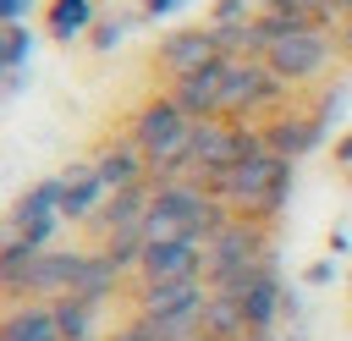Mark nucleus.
I'll return each instance as SVG.
<instances>
[{"mask_svg":"<svg viewBox=\"0 0 352 341\" xmlns=\"http://www.w3.org/2000/svg\"><path fill=\"white\" fill-rule=\"evenodd\" d=\"M226 220H231V209L209 187H198V182H154L148 209H143V236L148 242H160V236H192V242L209 248V236Z\"/></svg>","mask_w":352,"mask_h":341,"instance_id":"nucleus-1","label":"nucleus"},{"mask_svg":"<svg viewBox=\"0 0 352 341\" xmlns=\"http://www.w3.org/2000/svg\"><path fill=\"white\" fill-rule=\"evenodd\" d=\"M292 94L297 88H314L336 60H341V44H336V28H324V22H308V28H292V33H280L264 55H258Z\"/></svg>","mask_w":352,"mask_h":341,"instance_id":"nucleus-2","label":"nucleus"},{"mask_svg":"<svg viewBox=\"0 0 352 341\" xmlns=\"http://www.w3.org/2000/svg\"><path fill=\"white\" fill-rule=\"evenodd\" d=\"M292 104V88L258 60V55H236L231 72H226V88H220V121H253L264 126L270 116H280Z\"/></svg>","mask_w":352,"mask_h":341,"instance_id":"nucleus-3","label":"nucleus"},{"mask_svg":"<svg viewBox=\"0 0 352 341\" xmlns=\"http://www.w3.org/2000/svg\"><path fill=\"white\" fill-rule=\"evenodd\" d=\"M264 258H275V248H270V226L231 214V220L209 236V264H204V280H209V292H220V286H231L236 275L258 270Z\"/></svg>","mask_w":352,"mask_h":341,"instance_id":"nucleus-4","label":"nucleus"},{"mask_svg":"<svg viewBox=\"0 0 352 341\" xmlns=\"http://www.w3.org/2000/svg\"><path fill=\"white\" fill-rule=\"evenodd\" d=\"M220 292H226V297H236V308H242V324H248V336L280 330V319L292 314V292H286V280H280L275 258H264L258 270L236 275V280H231V286H220Z\"/></svg>","mask_w":352,"mask_h":341,"instance_id":"nucleus-5","label":"nucleus"},{"mask_svg":"<svg viewBox=\"0 0 352 341\" xmlns=\"http://www.w3.org/2000/svg\"><path fill=\"white\" fill-rule=\"evenodd\" d=\"M204 264H209V248L192 242V236H160V242H143V258H138V286H176V280H204Z\"/></svg>","mask_w":352,"mask_h":341,"instance_id":"nucleus-6","label":"nucleus"},{"mask_svg":"<svg viewBox=\"0 0 352 341\" xmlns=\"http://www.w3.org/2000/svg\"><path fill=\"white\" fill-rule=\"evenodd\" d=\"M209 55H226V50L214 44V28H209V22H187V28H170V33L154 44V72H160L165 82H176V77L198 72Z\"/></svg>","mask_w":352,"mask_h":341,"instance_id":"nucleus-7","label":"nucleus"},{"mask_svg":"<svg viewBox=\"0 0 352 341\" xmlns=\"http://www.w3.org/2000/svg\"><path fill=\"white\" fill-rule=\"evenodd\" d=\"M231 60H236V55H209L198 72H187V77L165 82V94H170V99H176L192 121H220V88H226Z\"/></svg>","mask_w":352,"mask_h":341,"instance_id":"nucleus-8","label":"nucleus"},{"mask_svg":"<svg viewBox=\"0 0 352 341\" xmlns=\"http://www.w3.org/2000/svg\"><path fill=\"white\" fill-rule=\"evenodd\" d=\"M104 198H110V187H104V176L94 170V160H77V165H66V170L55 176V214H60V226L94 220Z\"/></svg>","mask_w":352,"mask_h":341,"instance_id":"nucleus-9","label":"nucleus"},{"mask_svg":"<svg viewBox=\"0 0 352 341\" xmlns=\"http://www.w3.org/2000/svg\"><path fill=\"white\" fill-rule=\"evenodd\" d=\"M330 132H324V121L314 116V110H297V104H286L280 116H270L264 121V148L275 154V160H302V154H314L319 143H324Z\"/></svg>","mask_w":352,"mask_h":341,"instance_id":"nucleus-10","label":"nucleus"},{"mask_svg":"<svg viewBox=\"0 0 352 341\" xmlns=\"http://www.w3.org/2000/svg\"><path fill=\"white\" fill-rule=\"evenodd\" d=\"M94 170L104 176V187L116 192V187H132V182H148V160H143V148L121 132V138H110V143H99V154H94Z\"/></svg>","mask_w":352,"mask_h":341,"instance_id":"nucleus-11","label":"nucleus"},{"mask_svg":"<svg viewBox=\"0 0 352 341\" xmlns=\"http://www.w3.org/2000/svg\"><path fill=\"white\" fill-rule=\"evenodd\" d=\"M209 302V280H176V286H138V314L165 319V314H192Z\"/></svg>","mask_w":352,"mask_h":341,"instance_id":"nucleus-12","label":"nucleus"},{"mask_svg":"<svg viewBox=\"0 0 352 341\" xmlns=\"http://www.w3.org/2000/svg\"><path fill=\"white\" fill-rule=\"evenodd\" d=\"M148 192H154V182H132V187H116V192L99 204V214H94L88 226H94L99 236H110V231H126V226H143Z\"/></svg>","mask_w":352,"mask_h":341,"instance_id":"nucleus-13","label":"nucleus"},{"mask_svg":"<svg viewBox=\"0 0 352 341\" xmlns=\"http://www.w3.org/2000/svg\"><path fill=\"white\" fill-rule=\"evenodd\" d=\"M0 341H60L55 308H50V302H6V314H0Z\"/></svg>","mask_w":352,"mask_h":341,"instance_id":"nucleus-14","label":"nucleus"},{"mask_svg":"<svg viewBox=\"0 0 352 341\" xmlns=\"http://www.w3.org/2000/svg\"><path fill=\"white\" fill-rule=\"evenodd\" d=\"M99 16H104V11H99L94 0H50V6H44V33H50L55 44H77V38L94 33Z\"/></svg>","mask_w":352,"mask_h":341,"instance_id":"nucleus-15","label":"nucleus"},{"mask_svg":"<svg viewBox=\"0 0 352 341\" xmlns=\"http://www.w3.org/2000/svg\"><path fill=\"white\" fill-rule=\"evenodd\" d=\"M121 292V270L99 253V248H88L82 253V264H77V280H72V292L66 297H82V302H99L104 308V297H116Z\"/></svg>","mask_w":352,"mask_h":341,"instance_id":"nucleus-16","label":"nucleus"},{"mask_svg":"<svg viewBox=\"0 0 352 341\" xmlns=\"http://www.w3.org/2000/svg\"><path fill=\"white\" fill-rule=\"evenodd\" d=\"M55 330L60 341H94L99 330V302H82V297H55Z\"/></svg>","mask_w":352,"mask_h":341,"instance_id":"nucleus-17","label":"nucleus"},{"mask_svg":"<svg viewBox=\"0 0 352 341\" xmlns=\"http://www.w3.org/2000/svg\"><path fill=\"white\" fill-rule=\"evenodd\" d=\"M204 336H209V341H242V336H248L236 297H226V292H209V308H204Z\"/></svg>","mask_w":352,"mask_h":341,"instance_id":"nucleus-18","label":"nucleus"},{"mask_svg":"<svg viewBox=\"0 0 352 341\" xmlns=\"http://www.w3.org/2000/svg\"><path fill=\"white\" fill-rule=\"evenodd\" d=\"M143 242H148V236H143V226H126V231L99 236L94 248H99V253H104V258H110L121 275H132V270H138V258H143Z\"/></svg>","mask_w":352,"mask_h":341,"instance_id":"nucleus-19","label":"nucleus"},{"mask_svg":"<svg viewBox=\"0 0 352 341\" xmlns=\"http://www.w3.org/2000/svg\"><path fill=\"white\" fill-rule=\"evenodd\" d=\"M126 28H132L126 16H116V22H110V16H99V22H94V33H88V44H94L99 55H110V50L126 38Z\"/></svg>","mask_w":352,"mask_h":341,"instance_id":"nucleus-20","label":"nucleus"},{"mask_svg":"<svg viewBox=\"0 0 352 341\" xmlns=\"http://www.w3.org/2000/svg\"><path fill=\"white\" fill-rule=\"evenodd\" d=\"M314 116H319V121H324V132H330V126H336V121L346 116V88H330V94H319Z\"/></svg>","mask_w":352,"mask_h":341,"instance_id":"nucleus-21","label":"nucleus"},{"mask_svg":"<svg viewBox=\"0 0 352 341\" xmlns=\"http://www.w3.org/2000/svg\"><path fill=\"white\" fill-rule=\"evenodd\" d=\"M110 341H160V336H154V324H148V319H138V314H132V319H121V324L110 330Z\"/></svg>","mask_w":352,"mask_h":341,"instance_id":"nucleus-22","label":"nucleus"},{"mask_svg":"<svg viewBox=\"0 0 352 341\" xmlns=\"http://www.w3.org/2000/svg\"><path fill=\"white\" fill-rule=\"evenodd\" d=\"M28 16H33V0H0V28L28 22Z\"/></svg>","mask_w":352,"mask_h":341,"instance_id":"nucleus-23","label":"nucleus"},{"mask_svg":"<svg viewBox=\"0 0 352 341\" xmlns=\"http://www.w3.org/2000/svg\"><path fill=\"white\" fill-rule=\"evenodd\" d=\"M336 165H341V170H352V126L336 138Z\"/></svg>","mask_w":352,"mask_h":341,"instance_id":"nucleus-24","label":"nucleus"},{"mask_svg":"<svg viewBox=\"0 0 352 341\" xmlns=\"http://www.w3.org/2000/svg\"><path fill=\"white\" fill-rule=\"evenodd\" d=\"M308 280H314V286H324V280H336V264H330V258H319V264L308 270Z\"/></svg>","mask_w":352,"mask_h":341,"instance_id":"nucleus-25","label":"nucleus"},{"mask_svg":"<svg viewBox=\"0 0 352 341\" xmlns=\"http://www.w3.org/2000/svg\"><path fill=\"white\" fill-rule=\"evenodd\" d=\"M16 66H11V50H6V33H0V82H11Z\"/></svg>","mask_w":352,"mask_h":341,"instance_id":"nucleus-26","label":"nucleus"},{"mask_svg":"<svg viewBox=\"0 0 352 341\" xmlns=\"http://www.w3.org/2000/svg\"><path fill=\"white\" fill-rule=\"evenodd\" d=\"M242 341H286L280 330H264V336H242Z\"/></svg>","mask_w":352,"mask_h":341,"instance_id":"nucleus-27","label":"nucleus"},{"mask_svg":"<svg viewBox=\"0 0 352 341\" xmlns=\"http://www.w3.org/2000/svg\"><path fill=\"white\" fill-rule=\"evenodd\" d=\"M308 6H314V11H324V6H330V0H308Z\"/></svg>","mask_w":352,"mask_h":341,"instance_id":"nucleus-28","label":"nucleus"},{"mask_svg":"<svg viewBox=\"0 0 352 341\" xmlns=\"http://www.w3.org/2000/svg\"><path fill=\"white\" fill-rule=\"evenodd\" d=\"M192 341H209V336H192Z\"/></svg>","mask_w":352,"mask_h":341,"instance_id":"nucleus-29","label":"nucleus"},{"mask_svg":"<svg viewBox=\"0 0 352 341\" xmlns=\"http://www.w3.org/2000/svg\"><path fill=\"white\" fill-rule=\"evenodd\" d=\"M346 182H352V170H346Z\"/></svg>","mask_w":352,"mask_h":341,"instance_id":"nucleus-30","label":"nucleus"},{"mask_svg":"<svg viewBox=\"0 0 352 341\" xmlns=\"http://www.w3.org/2000/svg\"><path fill=\"white\" fill-rule=\"evenodd\" d=\"M138 6H143V0H138Z\"/></svg>","mask_w":352,"mask_h":341,"instance_id":"nucleus-31","label":"nucleus"},{"mask_svg":"<svg viewBox=\"0 0 352 341\" xmlns=\"http://www.w3.org/2000/svg\"><path fill=\"white\" fill-rule=\"evenodd\" d=\"M94 341H99V336H94Z\"/></svg>","mask_w":352,"mask_h":341,"instance_id":"nucleus-32","label":"nucleus"}]
</instances>
